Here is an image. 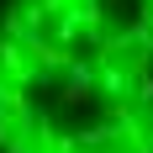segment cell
Returning <instances> with one entry per match:
<instances>
[{"instance_id": "1", "label": "cell", "mask_w": 153, "mask_h": 153, "mask_svg": "<svg viewBox=\"0 0 153 153\" xmlns=\"http://www.w3.org/2000/svg\"><path fill=\"white\" fill-rule=\"evenodd\" d=\"M0 153H153V0H0Z\"/></svg>"}]
</instances>
